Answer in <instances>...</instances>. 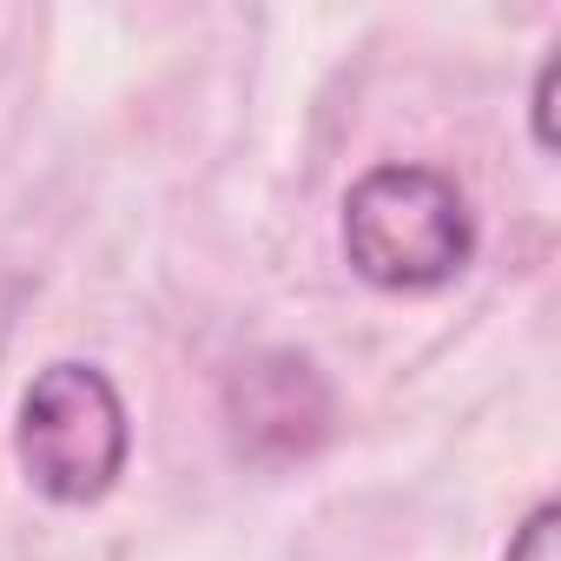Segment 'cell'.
Listing matches in <instances>:
<instances>
[{"label":"cell","instance_id":"obj_1","mask_svg":"<svg viewBox=\"0 0 561 561\" xmlns=\"http://www.w3.org/2000/svg\"><path fill=\"white\" fill-rule=\"evenodd\" d=\"M344 251L383 291H423L456 277L476 251L462 192L430 165H377L351 185Z\"/></svg>","mask_w":561,"mask_h":561},{"label":"cell","instance_id":"obj_2","mask_svg":"<svg viewBox=\"0 0 561 561\" xmlns=\"http://www.w3.org/2000/svg\"><path fill=\"white\" fill-rule=\"evenodd\" d=\"M21 469L54 502H100L126 469V403L93 364H47L21 397Z\"/></svg>","mask_w":561,"mask_h":561},{"label":"cell","instance_id":"obj_3","mask_svg":"<svg viewBox=\"0 0 561 561\" xmlns=\"http://www.w3.org/2000/svg\"><path fill=\"white\" fill-rule=\"evenodd\" d=\"M231 416H238V436L257 449H311L331 423V397L305 357L277 351L231 383Z\"/></svg>","mask_w":561,"mask_h":561},{"label":"cell","instance_id":"obj_4","mask_svg":"<svg viewBox=\"0 0 561 561\" xmlns=\"http://www.w3.org/2000/svg\"><path fill=\"white\" fill-rule=\"evenodd\" d=\"M508 561H561V508H554V502L528 515V528L515 535Z\"/></svg>","mask_w":561,"mask_h":561},{"label":"cell","instance_id":"obj_5","mask_svg":"<svg viewBox=\"0 0 561 561\" xmlns=\"http://www.w3.org/2000/svg\"><path fill=\"white\" fill-rule=\"evenodd\" d=\"M548 113H554V60L541 67V87H535V133H541V146H554V126H548Z\"/></svg>","mask_w":561,"mask_h":561}]
</instances>
